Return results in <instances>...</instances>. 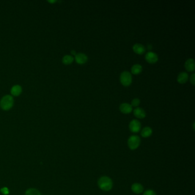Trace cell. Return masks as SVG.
Wrapping results in <instances>:
<instances>
[{
	"mask_svg": "<svg viewBox=\"0 0 195 195\" xmlns=\"http://www.w3.org/2000/svg\"><path fill=\"white\" fill-rule=\"evenodd\" d=\"M120 110H121V112L124 113H129L132 112V105L126 103H124L120 104Z\"/></svg>",
	"mask_w": 195,
	"mask_h": 195,
	"instance_id": "ba28073f",
	"label": "cell"
},
{
	"mask_svg": "<svg viewBox=\"0 0 195 195\" xmlns=\"http://www.w3.org/2000/svg\"><path fill=\"white\" fill-rule=\"evenodd\" d=\"M1 192L4 195H8L9 194V189L7 187H4L0 189Z\"/></svg>",
	"mask_w": 195,
	"mask_h": 195,
	"instance_id": "ffe728a7",
	"label": "cell"
},
{
	"mask_svg": "<svg viewBox=\"0 0 195 195\" xmlns=\"http://www.w3.org/2000/svg\"><path fill=\"white\" fill-rule=\"evenodd\" d=\"M142 67L140 64H139L133 65L131 68V72L134 74H139L140 73L142 72Z\"/></svg>",
	"mask_w": 195,
	"mask_h": 195,
	"instance_id": "2e32d148",
	"label": "cell"
},
{
	"mask_svg": "<svg viewBox=\"0 0 195 195\" xmlns=\"http://www.w3.org/2000/svg\"><path fill=\"white\" fill-rule=\"evenodd\" d=\"M140 103V100L138 98H134L132 101V105L133 106H137Z\"/></svg>",
	"mask_w": 195,
	"mask_h": 195,
	"instance_id": "d6986e66",
	"label": "cell"
},
{
	"mask_svg": "<svg viewBox=\"0 0 195 195\" xmlns=\"http://www.w3.org/2000/svg\"><path fill=\"white\" fill-rule=\"evenodd\" d=\"M120 80L123 85L128 86L132 83V74L128 71H124L120 74Z\"/></svg>",
	"mask_w": 195,
	"mask_h": 195,
	"instance_id": "277c9868",
	"label": "cell"
},
{
	"mask_svg": "<svg viewBox=\"0 0 195 195\" xmlns=\"http://www.w3.org/2000/svg\"><path fill=\"white\" fill-rule=\"evenodd\" d=\"M152 134V129L151 127L149 126H146L144 128L141 132L142 137L145 138L149 137L150 136H151Z\"/></svg>",
	"mask_w": 195,
	"mask_h": 195,
	"instance_id": "9a60e30c",
	"label": "cell"
},
{
	"mask_svg": "<svg viewBox=\"0 0 195 195\" xmlns=\"http://www.w3.org/2000/svg\"><path fill=\"white\" fill-rule=\"evenodd\" d=\"M74 60V58L71 55H65L62 58V62L65 65H69L72 63Z\"/></svg>",
	"mask_w": 195,
	"mask_h": 195,
	"instance_id": "e0dca14e",
	"label": "cell"
},
{
	"mask_svg": "<svg viewBox=\"0 0 195 195\" xmlns=\"http://www.w3.org/2000/svg\"><path fill=\"white\" fill-rule=\"evenodd\" d=\"M131 189L133 193L136 194H140L143 192L144 188L141 184L134 183L131 186Z\"/></svg>",
	"mask_w": 195,
	"mask_h": 195,
	"instance_id": "5bb4252c",
	"label": "cell"
},
{
	"mask_svg": "<svg viewBox=\"0 0 195 195\" xmlns=\"http://www.w3.org/2000/svg\"><path fill=\"white\" fill-rule=\"evenodd\" d=\"M145 60L151 64L157 62L158 60L157 54L153 52H148L145 54Z\"/></svg>",
	"mask_w": 195,
	"mask_h": 195,
	"instance_id": "8992f818",
	"label": "cell"
},
{
	"mask_svg": "<svg viewBox=\"0 0 195 195\" xmlns=\"http://www.w3.org/2000/svg\"><path fill=\"white\" fill-rule=\"evenodd\" d=\"M140 138L137 135H132L130 136L128 140V145L131 150H136L140 146Z\"/></svg>",
	"mask_w": 195,
	"mask_h": 195,
	"instance_id": "3957f363",
	"label": "cell"
},
{
	"mask_svg": "<svg viewBox=\"0 0 195 195\" xmlns=\"http://www.w3.org/2000/svg\"><path fill=\"white\" fill-rule=\"evenodd\" d=\"M141 129L140 122L136 119L132 120L129 123V129L133 133H137Z\"/></svg>",
	"mask_w": 195,
	"mask_h": 195,
	"instance_id": "5b68a950",
	"label": "cell"
},
{
	"mask_svg": "<svg viewBox=\"0 0 195 195\" xmlns=\"http://www.w3.org/2000/svg\"><path fill=\"white\" fill-rule=\"evenodd\" d=\"M98 186L104 191H109L113 187V181L108 176H102L98 180Z\"/></svg>",
	"mask_w": 195,
	"mask_h": 195,
	"instance_id": "6da1fadb",
	"label": "cell"
},
{
	"mask_svg": "<svg viewBox=\"0 0 195 195\" xmlns=\"http://www.w3.org/2000/svg\"><path fill=\"white\" fill-rule=\"evenodd\" d=\"M143 195H157L156 192L155 191H153L152 189H148L146 191H145V192L144 193Z\"/></svg>",
	"mask_w": 195,
	"mask_h": 195,
	"instance_id": "44dd1931",
	"label": "cell"
},
{
	"mask_svg": "<svg viewBox=\"0 0 195 195\" xmlns=\"http://www.w3.org/2000/svg\"><path fill=\"white\" fill-rule=\"evenodd\" d=\"M88 57L86 54L84 53H76L75 55V60L79 64H84L88 61Z\"/></svg>",
	"mask_w": 195,
	"mask_h": 195,
	"instance_id": "52a82bcc",
	"label": "cell"
},
{
	"mask_svg": "<svg viewBox=\"0 0 195 195\" xmlns=\"http://www.w3.org/2000/svg\"><path fill=\"white\" fill-rule=\"evenodd\" d=\"M184 65L187 71L189 72L194 71L195 70V60H194V58H188V60H186Z\"/></svg>",
	"mask_w": 195,
	"mask_h": 195,
	"instance_id": "9c48e42d",
	"label": "cell"
},
{
	"mask_svg": "<svg viewBox=\"0 0 195 195\" xmlns=\"http://www.w3.org/2000/svg\"><path fill=\"white\" fill-rule=\"evenodd\" d=\"M133 49L135 53L142 54L145 52V46L140 43H136L133 46Z\"/></svg>",
	"mask_w": 195,
	"mask_h": 195,
	"instance_id": "8fae6325",
	"label": "cell"
},
{
	"mask_svg": "<svg viewBox=\"0 0 195 195\" xmlns=\"http://www.w3.org/2000/svg\"><path fill=\"white\" fill-rule=\"evenodd\" d=\"M25 195H41V194L37 189L30 188L26 191Z\"/></svg>",
	"mask_w": 195,
	"mask_h": 195,
	"instance_id": "ac0fdd59",
	"label": "cell"
},
{
	"mask_svg": "<svg viewBox=\"0 0 195 195\" xmlns=\"http://www.w3.org/2000/svg\"><path fill=\"white\" fill-rule=\"evenodd\" d=\"M190 81L193 84V85H195V73H193L191 74V77H190Z\"/></svg>",
	"mask_w": 195,
	"mask_h": 195,
	"instance_id": "7402d4cb",
	"label": "cell"
},
{
	"mask_svg": "<svg viewBox=\"0 0 195 195\" xmlns=\"http://www.w3.org/2000/svg\"><path fill=\"white\" fill-rule=\"evenodd\" d=\"M177 81L180 84L186 83L188 79V74L186 72H180L177 76Z\"/></svg>",
	"mask_w": 195,
	"mask_h": 195,
	"instance_id": "7c38bea8",
	"label": "cell"
},
{
	"mask_svg": "<svg viewBox=\"0 0 195 195\" xmlns=\"http://www.w3.org/2000/svg\"><path fill=\"white\" fill-rule=\"evenodd\" d=\"M71 53H72V54H73V55H76V51H75L74 50H72V51H71Z\"/></svg>",
	"mask_w": 195,
	"mask_h": 195,
	"instance_id": "603a6c76",
	"label": "cell"
},
{
	"mask_svg": "<svg viewBox=\"0 0 195 195\" xmlns=\"http://www.w3.org/2000/svg\"><path fill=\"white\" fill-rule=\"evenodd\" d=\"M134 115L139 118H143L146 116V112L142 108L137 107L134 109Z\"/></svg>",
	"mask_w": 195,
	"mask_h": 195,
	"instance_id": "30bf717a",
	"label": "cell"
},
{
	"mask_svg": "<svg viewBox=\"0 0 195 195\" xmlns=\"http://www.w3.org/2000/svg\"><path fill=\"white\" fill-rule=\"evenodd\" d=\"M14 104V99L11 95H5L1 98L0 101V107L4 110H8L10 109Z\"/></svg>",
	"mask_w": 195,
	"mask_h": 195,
	"instance_id": "7a4b0ae2",
	"label": "cell"
},
{
	"mask_svg": "<svg viewBox=\"0 0 195 195\" xmlns=\"http://www.w3.org/2000/svg\"><path fill=\"white\" fill-rule=\"evenodd\" d=\"M22 91V89L20 85H15L11 89L10 92H11V94L12 96H18L21 94Z\"/></svg>",
	"mask_w": 195,
	"mask_h": 195,
	"instance_id": "4fadbf2b",
	"label": "cell"
}]
</instances>
